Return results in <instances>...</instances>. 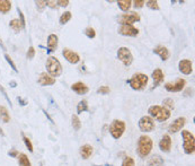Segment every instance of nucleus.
Returning a JSON list of instances; mask_svg holds the SVG:
<instances>
[{
	"label": "nucleus",
	"instance_id": "1",
	"mask_svg": "<svg viewBox=\"0 0 195 166\" xmlns=\"http://www.w3.org/2000/svg\"><path fill=\"white\" fill-rule=\"evenodd\" d=\"M152 146H153V142L149 136H140L138 139V144H136V153H138L139 157L146 158L147 156H149V154L152 150Z\"/></svg>",
	"mask_w": 195,
	"mask_h": 166
},
{
	"label": "nucleus",
	"instance_id": "2",
	"mask_svg": "<svg viewBox=\"0 0 195 166\" xmlns=\"http://www.w3.org/2000/svg\"><path fill=\"white\" fill-rule=\"evenodd\" d=\"M149 116L153 120H157L158 122H165L171 118V111L167 110L164 106H159V105H152L149 107L148 110Z\"/></svg>",
	"mask_w": 195,
	"mask_h": 166
},
{
	"label": "nucleus",
	"instance_id": "3",
	"mask_svg": "<svg viewBox=\"0 0 195 166\" xmlns=\"http://www.w3.org/2000/svg\"><path fill=\"white\" fill-rule=\"evenodd\" d=\"M149 82V77L142 72H136L131 77L129 80H126V83L130 85V87L134 91H142L144 89Z\"/></svg>",
	"mask_w": 195,
	"mask_h": 166
},
{
	"label": "nucleus",
	"instance_id": "4",
	"mask_svg": "<svg viewBox=\"0 0 195 166\" xmlns=\"http://www.w3.org/2000/svg\"><path fill=\"white\" fill-rule=\"evenodd\" d=\"M45 67H47V74L53 78L60 77L62 75V65L60 63L59 59L55 56H49Z\"/></svg>",
	"mask_w": 195,
	"mask_h": 166
},
{
	"label": "nucleus",
	"instance_id": "5",
	"mask_svg": "<svg viewBox=\"0 0 195 166\" xmlns=\"http://www.w3.org/2000/svg\"><path fill=\"white\" fill-rule=\"evenodd\" d=\"M182 139H183V149L184 153L187 155L194 154L195 151V140L194 135L188 130H182Z\"/></svg>",
	"mask_w": 195,
	"mask_h": 166
},
{
	"label": "nucleus",
	"instance_id": "6",
	"mask_svg": "<svg viewBox=\"0 0 195 166\" xmlns=\"http://www.w3.org/2000/svg\"><path fill=\"white\" fill-rule=\"evenodd\" d=\"M125 131V122L122 120H113L109 125V133L114 139H120Z\"/></svg>",
	"mask_w": 195,
	"mask_h": 166
},
{
	"label": "nucleus",
	"instance_id": "7",
	"mask_svg": "<svg viewBox=\"0 0 195 166\" xmlns=\"http://www.w3.org/2000/svg\"><path fill=\"white\" fill-rule=\"evenodd\" d=\"M138 125H139L140 131L143 132V133H148V132L153 131V130H155V128H156L155 120L151 119V118H150L149 115L142 116V118L139 120Z\"/></svg>",
	"mask_w": 195,
	"mask_h": 166
},
{
	"label": "nucleus",
	"instance_id": "8",
	"mask_svg": "<svg viewBox=\"0 0 195 166\" xmlns=\"http://www.w3.org/2000/svg\"><path fill=\"white\" fill-rule=\"evenodd\" d=\"M117 59L123 63L125 67H129L133 62V54L130 51V49H127L125 47H120L117 50Z\"/></svg>",
	"mask_w": 195,
	"mask_h": 166
},
{
	"label": "nucleus",
	"instance_id": "9",
	"mask_svg": "<svg viewBox=\"0 0 195 166\" xmlns=\"http://www.w3.org/2000/svg\"><path fill=\"white\" fill-rule=\"evenodd\" d=\"M186 86V80L183 78H178L175 82H169L165 84V89L169 93H178L182 92L184 89V87Z\"/></svg>",
	"mask_w": 195,
	"mask_h": 166
},
{
	"label": "nucleus",
	"instance_id": "10",
	"mask_svg": "<svg viewBox=\"0 0 195 166\" xmlns=\"http://www.w3.org/2000/svg\"><path fill=\"white\" fill-rule=\"evenodd\" d=\"M140 15L138 13H129V14H122L118 17V23L121 25H133L134 23L140 22Z\"/></svg>",
	"mask_w": 195,
	"mask_h": 166
},
{
	"label": "nucleus",
	"instance_id": "11",
	"mask_svg": "<svg viewBox=\"0 0 195 166\" xmlns=\"http://www.w3.org/2000/svg\"><path fill=\"white\" fill-rule=\"evenodd\" d=\"M118 34L123 36H130V38H135L139 35V29L134 27L133 25H121L118 27Z\"/></svg>",
	"mask_w": 195,
	"mask_h": 166
},
{
	"label": "nucleus",
	"instance_id": "12",
	"mask_svg": "<svg viewBox=\"0 0 195 166\" xmlns=\"http://www.w3.org/2000/svg\"><path fill=\"white\" fill-rule=\"evenodd\" d=\"M62 56H64V59L68 62L72 63V65H76V63H78L80 61V56L77 52L70 50V49H63L62 50Z\"/></svg>",
	"mask_w": 195,
	"mask_h": 166
},
{
	"label": "nucleus",
	"instance_id": "13",
	"mask_svg": "<svg viewBox=\"0 0 195 166\" xmlns=\"http://www.w3.org/2000/svg\"><path fill=\"white\" fill-rule=\"evenodd\" d=\"M186 124V119L184 116H180L178 119H176L171 123L169 127H168V132L169 133H177L178 131H180L183 127Z\"/></svg>",
	"mask_w": 195,
	"mask_h": 166
},
{
	"label": "nucleus",
	"instance_id": "14",
	"mask_svg": "<svg viewBox=\"0 0 195 166\" xmlns=\"http://www.w3.org/2000/svg\"><path fill=\"white\" fill-rule=\"evenodd\" d=\"M37 84L40 86H51L55 84V78L51 77L47 72H41L37 78Z\"/></svg>",
	"mask_w": 195,
	"mask_h": 166
},
{
	"label": "nucleus",
	"instance_id": "15",
	"mask_svg": "<svg viewBox=\"0 0 195 166\" xmlns=\"http://www.w3.org/2000/svg\"><path fill=\"white\" fill-rule=\"evenodd\" d=\"M178 69L182 74L184 75H191L193 72V63L191 60L188 59H183L180 60L178 63Z\"/></svg>",
	"mask_w": 195,
	"mask_h": 166
},
{
	"label": "nucleus",
	"instance_id": "16",
	"mask_svg": "<svg viewBox=\"0 0 195 166\" xmlns=\"http://www.w3.org/2000/svg\"><path fill=\"white\" fill-rule=\"evenodd\" d=\"M171 144H173V141H171V136L164 135L161 137L160 141H159V148H160V150L164 151V153H169L171 149Z\"/></svg>",
	"mask_w": 195,
	"mask_h": 166
},
{
	"label": "nucleus",
	"instance_id": "17",
	"mask_svg": "<svg viewBox=\"0 0 195 166\" xmlns=\"http://www.w3.org/2000/svg\"><path fill=\"white\" fill-rule=\"evenodd\" d=\"M71 89L78 95H85L89 92V88L85 83L82 82H77L71 85Z\"/></svg>",
	"mask_w": 195,
	"mask_h": 166
},
{
	"label": "nucleus",
	"instance_id": "18",
	"mask_svg": "<svg viewBox=\"0 0 195 166\" xmlns=\"http://www.w3.org/2000/svg\"><path fill=\"white\" fill-rule=\"evenodd\" d=\"M152 79H153V87H152V89L156 87H158L159 85L161 84V83L164 82V72H162V70L161 69H155L153 71H152V75H151Z\"/></svg>",
	"mask_w": 195,
	"mask_h": 166
},
{
	"label": "nucleus",
	"instance_id": "19",
	"mask_svg": "<svg viewBox=\"0 0 195 166\" xmlns=\"http://www.w3.org/2000/svg\"><path fill=\"white\" fill-rule=\"evenodd\" d=\"M153 53L158 54L162 61H167V60L169 59V56H171L169 50H168L166 47H164V45H158V47H156L155 49H153Z\"/></svg>",
	"mask_w": 195,
	"mask_h": 166
},
{
	"label": "nucleus",
	"instance_id": "20",
	"mask_svg": "<svg viewBox=\"0 0 195 166\" xmlns=\"http://www.w3.org/2000/svg\"><path fill=\"white\" fill-rule=\"evenodd\" d=\"M58 35L55 34H50L47 36V53L54 52L58 47Z\"/></svg>",
	"mask_w": 195,
	"mask_h": 166
},
{
	"label": "nucleus",
	"instance_id": "21",
	"mask_svg": "<svg viewBox=\"0 0 195 166\" xmlns=\"http://www.w3.org/2000/svg\"><path fill=\"white\" fill-rule=\"evenodd\" d=\"M93 147L90 146V145L86 144V145H82L80 147V150H79V153H80V156L82 159H88L91 155H93Z\"/></svg>",
	"mask_w": 195,
	"mask_h": 166
},
{
	"label": "nucleus",
	"instance_id": "22",
	"mask_svg": "<svg viewBox=\"0 0 195 166\" xmlns=\"http://www.w3.org/2000/svg\"><path fill=\"white\" fill-rule=\"evenodd\" d=\"M147 166H165V160L159 155H153L149 158Z\"/></svg>",
	"mask_w": 195,
	"mask_h": 166
},
{
	"label": "nucleus",
	"instance_id": "23",
	"mask_svg": "<svg viewBox=\"0 0 195 166\" xmlns=\"http://www.w3.org/2000/svg\"><path fill=\"white\" fill-rule=\"evenodd\" d=\"M11 9V1L8 0H0V13L8 14Z\"/></svg>",
	"mask_w": 195,
	"mask_h": 166
},
{
	"label": "nucleus",
	"instance_id": "24",
	"mask_svg": "<svg viewBox=\"0 0 195 166\" xmlns=\"http://www.w3.org/2000/svg\"><path fill=\"white\" fill-rule=\"evenodd\" d=\"M9 26H10V28H11L12 31L15 32V33H19L23 28L22 24H20V20H19L18 18L11 19V20L9 22Z\"/></svg>",
	"mask_w": 195,
	"mask_h": 166
},
{
	"label": "nucleus",
	"instance_id": "25",
	"mask_svg": "<svg viewBox=\"0 0 195 166\" xmlns=\"http://www.w3.org/2000/svg\"><path fill=\"white\" fill-rule=\"evenodd\" d=\"M17 158H18V165L19 166H32L31 160L28 159V157L26 154L20 153L18 156H17Z\"/></svg>",
	"mask_w": 195,
	"mask_h": 166
},
{
	"label": "nucleus",
	"instance_id": "26",
	"mask_svg": "<svg viewBox=\"0 0 195 166\" xmlns=\"http://www.w3.org/2000/svg\"><path fill=\"white\" fill-rule=\"evenodd\" d=\"M0 119L2 120V122L5 123H8L10 121L9 112H8V110H7L5 106H2V105H0Z\"/></svg>",
	"mask_w": 195,
	"mask_h": 166
},
{
	"label": "nucleus",
	"instance_id": "27",
	"mask_svg": "<svg viewBox=\"0 0 195 166\" xmlns=\"http://www.w3.org/2000/svg\"><path fill=\"white\" fill-rule=\"evenodd\" d=\"M89 111V106H88V102L86 100L80 101L77 105V113L78 114H81L84 112H88Z\"/></svg>",
	"mask_w": 195,
	"mask_h": 166
},
{
	"label": "nucleus",
	"instance_id": "28",
	"mask_svg": "<svg viewBox=\"0 0 195 166\" xmlns=\"http://www.w3.org/2000/svg\"><path fill=\"white\" fill-rule=\"evenodd\" d=\"M117 5L120 7V9L122 11H127V10L131 8V5H132V1L131 0H118Z\"/></svg>",
	"mask_w": 195,
	"mask_h": 166
},
{
	"label": "nucleus",
	"instance_id": "29",
	"mask_svg": "<svg viewBox=\"0 0 195 166\" xmlns=\"http://www.w3.org/2000/svg\"><path fill=\"white\" fill-rule=\"evenodd\" d=\"M71 17H72V15H71V13H70V11H64V13L60 16V19H59L60 24H61V25H64V24H67V23H68L69 20L71 19Z\"/></svg>",
	"mask_w": 195,
	"mask_h": 166
},
{
	"label": "nucleus",
	"instance_id": "30",
	"mask_svg": "<svg viewBox=\"0 0 195 166\" xmlns=\"http://www.w3.org/2000/svg\"><path fill=\"white\" fill-rule=\"evenodd\" d=\"M71 124H72V128H73L76 131L80 130L81 122H80V120H79V118H78L77 115H72L71 116Z\"/></svg>",
	"mask_w": 195,
	"mask_h": 166
},
{
	"label": "nucleus",
	"instance_id": "31",
	"mask_svg": "<svg viewBox=\"0 0 195 166\" xmlns=\"http://www.w3.org/2000/svg\"><path fill=\"white\" fill-rule=\"evenodd\" d=\"M22 137H23V141H24V144L25 146H26V148L28 149V151H29V153H33L34 149H33V144H32L31 139L28 138V137H26L25 133H22Z\"/></svg>",
	"mask_w": 195,
	"mask_h": 166
},
{
	"label": "nucleus",
	"instance_id": "32",
	"mask_svg": "<svg viewBox=\"0 0 195 166\" xmlns=\"http://www.w3.org/2000/svg\"><path fill=\"white\" fill-rule=\"evenodd\" d=\"M146 5L148 8H150V9H152V10L160 9V7H159V5H158V1H156V0H148V1H146Z\"/></svg>",
	"mask_w": 195,
	"mask_h": 166
},
{
	"label": "nucleus",
	"instance_id": "33",
	"mask_svg": "<svg viewBox=\"0 0 195 166\" xmlns=\"http://www.w3.org/2000/svg\"><path fill=\"white\" fill-rule=\"evenodd\" d=\"M85 35H86L88 38H94L95 36H96V31H95V28L93 27H86L85 28V31H84Z\"/></svg>",
	"mask_w": 195,
	"mask_h": 166
},
{
	"label": "nucleus",
	"instance_id": "34",
	"mask_svg": "<svg viewBox=\"0 0 195 166\" xmlns=\"http://www.w3.org/2000/svg\"><path fill=\"white\" fill-rule=\"evenodd\" d=\"M162 104H164V107H166L167 110H174V107H175V105H174V101L171 100V98H165L164 101H162Z\"/></svg>",
	"mask_w": 195,
	"mask_h": 166
},
{
	"label": "nucleus",
	"instance_id": "35",
	"mask_svg": "<svg viewBox=\"0 0 195 166\" xmlns=\"http://www.w3.org/2000/svg\"><path fill=\"white\" fill-rule=\"evenodd\" d=\"M135 163H134V159L131 156H126L123 159V163H122V166H134Z\"/></svg>",
	"mask_w": 195,
	"mask_h": 166
},
{
	"label": "nucleus",
	"instance_id": "36",
	"mask_svg": "<svg viewBox=\"0 0 195 166\" xmlns=\"http://www.w3.org/2000/svg\"><path fill=\"white\" fill-rule=\"evenodd\" d=\"M5 59H6V61L8 63H9V66L11 67L12 68V70H14V71L15 72H18V69H17V68H16V65H15V62H14V61H12V59L11 58H10V56L9 54H5Z\"/></svg>",
	"mask_w": 195,
	"mask_h": 166
},
{
	"label": "nucleus",
	"instance_id": "37",
	"mask_svg": "<svg viewBox=\"0 0 195 166\" xmlns=\"http://www.w3.org/2000/svg\"><path fill=\"white\" fill-rule=\"evenodd\" d=\"M111 92L109 86H100V87L97 89V94H100V95H107Z\"/></svg>",
	"mask_w": 195,
	"mask_h": 166
},
{
	"label": "nucleus",
	"instance_id": "38",
	"mask_svg": "<svg viewBox=\"0 0 195 166\" xmlns=\"http://www.w3.org/2000/svg\"><path fill=\"white\" fill-rule=\"evenodd\" d=\"M35 5H36V8L38 11H43L44 8L47 7V1H43V0H38V1H35Z\"/></svg>",
	"mask_w": 195,
	"mask_h": 166
},
{
	"label": "nucleus",
	"instance_id": "39",
	"mask_svg": "<svg viewBox=\"0 0 195 166\" xmlns=\"http://www.w3.org/2000/svg\"><path fill=\"white\" fill-rule=\"evenodd\" d=\"M17 11H18V15H19V20H20V24H22L23 28L26 27V19H25V16L24 14L22 13V10L19 9V7H17Z\"/></svg>",
	"mask_w": 195,
	"mask_h": 166
},
{
	"label": "nucleus",
	"instance_id": "40",
	"mask_svg": "<svg viewBox=\"0 0 195 166\" xmlns=\"http://www.w3.org/2000/svg\"><path fill=\"white\" fill-rule=\"evenodd\" d=\"M26 56H27V59H33L35 56V47H29L27 50V53H26Z\"/></svg>",
	"mask_w": 195,
	"mask_h": 166
},
{
	"label": "nucleus",
	"instance_id": "41",
	"mask_svg": "<svg viewBox=\"0 0 195 166\" xmlns=\"http://www.w3.org/2000/svg\"><path fill=\"white\" fill-rule=\"evenodd\" d=\"M133 7L134 8H142L144 5H146V1L144 0H135V1H133Z\"/></svg>",
	"mask_w": 195,
	"mask_h": 166
},
{
	"label": "nucleus",
	"instance_id": "42",
	"mask_svg": "<svg viewBox=\"0 0 195 166\" xmlns=\"http://www.w3.org/2000/svg\"><path fill=\"white\" fill-rule=\"evenodd\" d=\"M0 92L2 93V95H3V96H5V98H6V100H7V102H8V103H9L10 105H11V101H10V98H9V97H8V95H7L6 91H5V88H3L2 86H1V85H0Z\"/></svg>",
	"mask_w": 195,
	"mask_h": 166
},
{
	"label": "nucleus",
	"instance_id": "43",
	"mask_svg": "<svg viewBox=\"0 0 195 166\" xmlns=\"http://www.w3.org/2000/svg\"><path fill=\"white\" fill-rule=\"evenodd\" d=\"M56 5L60 7H67L69 5V1L68 0H59V1H56Z\"/></svg>",
	"mask_w": 195,
	"mask_h": 166
},
{
	"label": "nucleus",
	"instance_id": "44",
	"mask_svg": "<svg viewBox=\"0 0 195 166\" xmlns=\"http://www.w3.org/2000/svg\"><path fill=\"white\" fill-rule=\"evenodd\" d=\"M19 155V153L16 149H11L10 151H8V156H10V157H17Z\"/></svg>",
	"mask_w": 195,
	"mask_h": 166
},
{
	"label": "nucleus",
	"instance_id": "45",
	"mask_svg": "<svg viewBox=\"0 0 195 166\" xmlns=\"http://www.w3.org/2000/svg\"><path fill=\"white\" fill-rule=\"evenodd\" d=\"M47 6L50 7V8H52V9H54V8H56V2L55 1H50V0H47Z\"/></svg>",
	"mask_w": 195,
	"mask_h": 166
},
{
	"label": "nucleus",
	"instance_id": "46",
	"mask_svg": "<svg viewBox=\"0 0 195 166\" xmlns=\"http://www.w3.org/2000/svg\"><path fill=\"white\" fill-rule=\"evenodd\" d=\"M17 100H18V102L20 103V105H22V106H25V105H27V102H26L25 100H23L22 97H18Z\"/></svg>",
	"mask_w": 195,
	"mask_h": 166
},
{
	"label": "nucleus",
	"instance_id": "47",
	"mask_svg": "<svg viewBox=\"0 0 195 166\" xmlns=\"http://www.w3.org/2000/svg\"><path fill=\"white\" fill-rule=\"evenodd\" d=\"M43 113H44V114H45V116H47V119H49V120H50V122H52V123H54V122H53V120H52V119H51V116H50V115H49V113H47V111H45V110H43Z\"/></svg>",
	"mask_w": 195,
	"mask_h": 166
},
{
	"label": "nucleus",
	"instance_id": "48",
	"mask_svg": "<svg viewBox=\"0 0 195 166\" xmlns=\"http://www.w3.org/2000/svg\"><path fill=\"white\" fill-rule=\"evenodd\" d=\"M10 86H11L12 88H15L16 86H17V83L14 82V80H11V82H10Z\"/></svg>",
	"mask_w": 195,
	"mask_h": 166
},
{
	"label": "nucleus",
	"instance_id": "49",
	"mask_svg": "<svg viewBox=\"0 0 195 166\" xmlns=\"http://www.w3.org/2000/svg\"><path fill=\"white\" fill-rule=\"evenodd\" d=\"M0 47H2L3 50H6V47H5V45H3V43H2V41H1V40H0Z\"/></svg>",
	"mask_w": 195,
	"mask_h": 166
},
{
	"label": "nucleus",
	"instance_id": "50",
	"mask_svg": "<svg viewBox=\"0 0 195 166\" xmlns=\"http://www.w3.org/2000/svg\"><path fill=\"white\" fill-rule=\"evenodd\" d=\"M0 135H1V136H5V133H3V130L1 128H0Z\"/></svg>",
	"mask_w": 195,
	"mask_h": 166
},
{
	"label": "nucleus",
	"instance_id": "51",
	"mask_svg": "<svg viewBox=\"0 0 195 166\" xmlns=\"http://www.w3.org/2000/svg\"><path fill=\"white\" fill-rule=\"evenodd\" d=\"M105 166H113V165H109V164H105Z\"/></svg>",
	"mask_w": 195,
	"mask_h": 166
},
{
	"label": "nucleus",
	"instance_id": "52",
	"mask_svg": "<svg viewBox=\"0 0 195 166\" xmlns=\"http://www.w3.org/2000/svg\"><path fill=\"white\" fill-rule=\"evenodd\" d=\"M40 166H43V164H42V163H41V165Z\"/></svg>",
	"mask_w": 195,
	"mask_h": 166
},
{
	"label": "nucleus",
	"instance_id": "53",
	"mask_svg": "<svg viewBox=\"0 0 195 166\" xmlns=\"http://www.w3.org/2000/svg\"><path fill=\"white\" fill-rule=\"evenodd\" d=\"M94 166H100V165H94Z\"/></svg>",
	"mask_w": 195,
	"mask_h": 166
}]
</instances>
